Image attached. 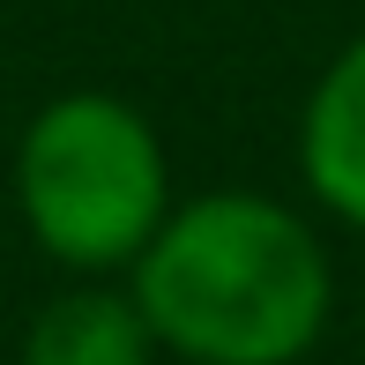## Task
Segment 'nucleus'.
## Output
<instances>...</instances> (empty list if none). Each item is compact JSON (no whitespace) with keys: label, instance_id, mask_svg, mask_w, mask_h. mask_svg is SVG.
I'll use <instances>...</instances> for the list:
<instances>
[{"label":"nucleus","instance_id":"f257e3e1","mask_svg":"<svg viewBox=\"0 0 365 365\" xmlns=\"http://www.w3.org/2000/svg\"><path fill=\"white\" fill-rule=\"evenodd\" d=\"M149 343L187 365H298L321 343L336 276L306 217L269 194H194L127 261Z\"/></svg>","mask_w":365,"mask_h":365},{"label":"nucleus","instance_id":"f03ea898","mask_svg":"<svg viewBox=\"0 0 365 365\" xmlns=\"http://www.w3.org/2000/svg\"><path fill=\"white\" fill-rule=\"evenodd\" d=\"M23 224L60 269L105 276L149 246L172 209V172L135 105L105 90H68L23 127L15 149Z\"/></svg>","mask_w":365,"mask_h":365},{"label":"nucleus","instance_id":"7ed1b4c3","mask_svg":"<svg viewBox=\"0 0 365 365\" xmlns=\"http://www.w3.org/2000/svg\"><path fill=\"white\" fill-rule=\"evenodd\" d=\"M298 172L321 209L365 231V38H351L313 82L306 120H298Z\"/></svg>","mask_w":365,"mask_h":365},{"label":"nucleus","instance_id":"20e7f679","mask_svg":"<svg viewBox=\"0 0 365 365\" xmlns=\"http://www.w3.org/2000/svg\"><path fill=\"white\" fill-rule=\"evenodd\" d=\"M149 321L127 291L112 284H75L45 298L23 336V365H149Z\"/></svg>","mask_w":365,"mask_h":365}]
</instances>
